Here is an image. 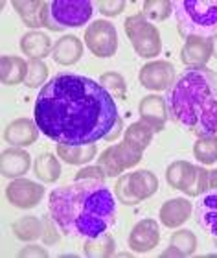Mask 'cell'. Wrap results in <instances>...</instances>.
<instances>
[{"instance_id": "6da1fadb", "label": "cell", "mask_w": 217, "mask_h": 258, "mask_svg": "<svg viewBox=\"0 0 217 258\" xmlns=\"http://www.w3.org/2000/svg\"><path fill=\"white\" fill-rule=\"evenodd\" d=\"M35 124L57 144H96L118 122V107L98 81L79 74H59L41 89Z\"/></svg>"}, {"instance_id": "7a4b0ae2", "label": "cell", "mask_w": 217, "mask_h": 258, "mask_svg": "<svg viewBox=\"0 0 217 258\" xmlns=\"http://www.w3.org/2000/svg\"><path fill=\"white\" fill-rule=\"evenodd\" d=\"M48 212L66 236L94 238L116 223L113 192L98 181H74L55 188L48 198Z\"/></svg>"}, {"instance_id": "3957f363", "label": "cell", "mask_w": 217, "mask_h": 258, "mask_svg": "<svg viewBox=\"0 0 217 258\" xmlns=\"http://www.w3.org/2000/svg\"><path fill=\"white\" fill-rule=\"evenodd\" d=\"M169 116L186 131L201 137L217 135V74L208 67L188 69L168 89Z\"/></svg>"}, {"instance_id": "277c9868", "label": "cell", "mask_w": 217, "mask_h": 258, "mask_svg": "<svg viewBox=\"0 0 217 258\" xmlns=\"http://www.w3.org/2000/svg\"><path fill=\"white\" fill-rule=\"evenodd\" d=\"M173 13L184 39H212L217 33V0H175Z\"/></svg>"}, {"instance_id": "5b68a950", "label": "cell", "mask_w": 217, "mask_h": 258, "mask_svg": "<svg viewBox=\"0 0 217 258\" xmlns=\"http://www.w3.org/2000/svg\"><path fill=\"white\" fill-rule=\"evenodd\" d=\"M92 2L88 0H55L46 6L44 28L50 32H63L65 28L85 26L92 17Z\"/></svg>"}, {"instance_id": "8992f818", "label": "cell", "mask_w": 217, "mask_h": 258, "mask_svg": "<svg viewBox=\"0 0 217 258\" xmlns=\"http://www.w3.org/2000/svg\"><path fill=\"white\" fill-rule=\"evenodd\" d=\"M125 35L129 37L131 44L135 52L140 57H157L162 50V41H160V33L158 28L149 22L142 13L131 15L125 19Z\"/></svg>"}, {"instance_id": "52a82bcc", "label": "cell", "mask_w": 217, "mask_h": 258, "mask_svg": "<svg viewBox=\"0 0 217 258\" xmlns=\"http://www.w3.org/2000/svg\"><path fill=\"white\" fill-rule=\"evenodd\" d=\"M85 44L96 57H111L118 50V33L108 21H96L85 30Z\"/></svg>"}, {"instance_id": "ba28073f", "label": "cell", "mask_w": 217, "mask_h": 258, "mask_svg": "<svg viewBox=\"0 0 217 258\" xmlns=\"http://www.w3.org/2000/svg\"><path fill=\"white\" fill-rule=\"evenodd\" d=\"M44 196L43 184L30 181V179H13L6 188V198L17 209H33L41 203Z\"/></svg>"}, {"instance_id": "9c48e42d", "label": "cell", "mask_w": 217, "mask_h": 258, "mask_svg": "<svg viewBox=\"0 0 217 258\" xmlns=\"http://www.w3.org/2000/svg\"><path fill=\"white\" fill-rule=\"evenodd\" d=\"M138 80L149 91H166L175 83V67L169 61H151L140 69Z\"/></svg>"}, {"instance_id": "30bf717a", "label": "cell", "mask_w": 217, "mask_h": 258, "mask_svg": "<svg viewBox=\"0 0 217 258\" xmlns=\"http://www.w3.org/2000/svg\"><path fill=\"white\" fill-rule=\"evenodd\" d=\"M138 113H140L142 122L149 125L155 133H158L164 129L166 120H168V102H166V98L158 96V94L144 96L138 105Z\"/></svg>"}, {"instance_id": "8fae6325", "label": "cell", "mask_w": 217, "mask_h": 258, "mask_svg": "<svg viewBox=\"0 0 217 258\" xmlns=\"http://www.w3.org/2000/svg\"><path fill=\"white\" fill-rule=\"evenodd\" d=\"M160 242V231H158V223L153 218L138 221L129 234V247L135 253H147L155 249Z\"/></svg>"}, {"instance_id": "7c38bea8", "label": "cell", "mask_w": 217, "mask_h": 258, "mask_svg": "<svg viewBox=\"0 0 217 258\" xmlns=\"http://www.w3.org/2000/svg\"><path fill=\"white\" fill-rule=\"evenodd\" d=\"M212 57V39L208 37H188L180 50V61L188 69H201Z\"/></svg>"}, {"instance_id": "4fadbf2b", "label": "cell", "mask_w": 217, "mask_h": 258, "mask_svg": "<svg viewBox=\"0 0 217 258\" xmlns=\"http://www.w3.org/2000/svg\"><path fill=\"white\" fill-rule=\"evenodd\" d=\"M32 166V157L22 148H10L0 155V173L8 179H19L28 173Z\"/></svg>"}, {"instance_id": "5bb4252c", "label": "cell", "mask_w": 217, "mask_h": 258, "mask_svg": "<svg viewBox=\"0 0 217 258\" xmlns=\"http://www.w3.org/2000/svg\"><path fill=\"white\" fill-rule=\"evenodd\" d=\"M195 221L202 231L217 238V190H208L195 205Z\"/></svg>"}, {"instance_id": "9a60e30c", "label": "cell", "mask_w": 217, "mask_h": 258, "mask_svg": "<svg viewBox=\"0 0 217 258\" xmlns=\"http://www.w3.org/2000/svg\"><path fill=\"white\" fill-rule=\"evenodd\" d=\"M191 212H193V207H191V203L188 199L173 198V199H168V201L160 207L158 218H160V223H162L164 227L177 229V227H180L182 223L188 221Z\"/></svg>"}, {"instance_id": "2e32d148", "label": "cell", "mask_w": 217, "mask_h": 258, "mask_svg": "<svg viewBox=\"0 0 217 258\" xmlns=\"http://www.w3.org/2000/svg\"><path fill=\"white\" fill-rule=\"evenodd\" d=\"M39 137V125L30 118H17L6 125L4 140L17 148L32 146Z\"/></svg>"}, {"instance_id": "e0dca14e", "label": "cell", "mask_w": 217, "mask_h": 258, "mask_svg": "<svg viewBox=\"0 0 217 258\" xmlns=\"http://www.w3.org/2000/svg\"><path fill=\"white\" fill-rule=\"evenodd\" d=\"M197 177V166L188 161H175L166 170V181L171 188L188 194Z\"/></svg>"}, {"instance_id": "ac0fdd59", "label": "cell", "mask_w": 217, "mask_h": 258, "mask_svg": "<svg viewBox=\"0 0 217 258\" xmlns=\"http://www.w3.org/2000/svg\"><path fill=\"white\" fill-rule=\"evenodd\" d=\"M83 55V43L76 35H65L59 41H55L54 48H52V57L57 64L63 67H70L76 64Z\"/></svg>"}, {"instance_id": "d6986e66", "label": "cell", "mask_w": 217, "mask_h": 258, "mask_svg": "<svg viewBox=\"0 0 217 258\" xmlns=\"http://www.w3.org/2000/svg\"><path fill=\"white\" fill-rule=\"evenodd\" d=\"M52 41L43 32H28L21 39V50L30 59H44L52 54Z\"/></svg>"}, {"instance_id": "ffe728a7", "label": "cell", "mask_w": 217, "mask_h": 258, "mask_svg": "<svg viewBox=\"0 0 217 258\" xmlns=\"http://www.w3.org/2000/svg\"><path fill=\"white\" fill-rule=\"evenodd\" d=\"M46 6L48 2H39V0H15L13 8L22 19V22L30 28H43L44 26V17H46Z\"/></svg>"}, {"instance_id": "44dd1931", "label": "cell", "mask_w": 217, "mask_h": 258, "mask_svg": "<svg viewBox=\"0 0 217 258\" xmlns=\"http://www.w3.org/2000/svg\"><path fill=\"white\" fill-rule=\"evenodd\" d=\"M28 63L17 55H2L0 59V80L4 85H19L26 80Z\"/></svg>"}, {"instance_id": "7402d4cb", "label": "cell", "mask_w": 217, "mask_h": 258, "mask_svg": "<svg viewBox=\"0 0 217 258\" xmlns=\"http://www.w3.org/2000/svg\"><path fill=\"white\" fill-rule=\"evenodd\" d=\"M96 153H98L96 144H57V157L63 159L66 164H76V166L87 164L96 157Z\"/></svg>"}, {"instance_id": "603a6c76", "label": "cell", "mask_w": 217, "mask_h": 258, "mask_svg": "<svg viewBox=\"0 0 217 258\" xmlns=\"http://www.w3.org/2000/svg\"><path fill=\"white\" fill-rule=\"evenodd\" d=\"M11 231L21 242H35L43 238V220H39L37 216H24L13 221Z\"/></svg>"}, {"instance_id": "cb8c5ba5", "label": "cell", "mask_w": 217, "mask_h": 258, "mask_svg": "<svg viewBox=\"0 0 217 258\" xmlns=\"http://www.w3.org/2000/svg\"><path fill=\"white\" fill-rule=\"evenodd\" d=\"M33 170L43 183H55L61 177L59 159H55L54 153H41L33 162Z\"/></svg>"}, {"instance_id": "d4e9b609", "label": "cell", "mask_w": 217, "mask_h": 258, "mask_svg": "<svg viewBox=\"0 0 217 258\" xmlns=\"http://www.w3.org/2000/svg\"><path fill=\"white\" fill-rule=\"evenodd\" d=\"M83 251L88 258H108L113 256L114 251H116V242L108 232H103L99 236L85 238Z\"/></svg>"}, {"instance_id": "484cf974", "label": "cell", "mask_w": 217, "mask_h": 258, "mask_svg": "<svg viewBox=\"0 0 217 258\" xmlns=\"http://www.w3.org/2000/svg\"><path fill=\"white\" fill-rule=\"evenodd\" d=\"M131 184L135 188V194L144 201V199L151 198L153 194L158 190V179L155 173L149 170H140V172L131 173Z\"/></svg>"}, {"instance_id": "4316f807", "label": "cell", "mask_w": 217, "mask_h": 258, "mask_svg": "<svg viewBox=\"0 0 217 258\" xmlns=\"http://www.w3.org/2000/svg\"><path fill=\"white\" fill-rule=\"evenodd\" d=\"M153 135H155V131L140 120V122H135V124H131L129 127L125 129V142H129L140 151H144L147 146L151 144Z\"/></svg>"}, {"instance_id": "83f0119b", "label": "cell", "mask_w": 217, "mask_h": 258, "mask_svg": "<svg viewBox=\"0 0 217 258\" xmlns=\"http://www.w3.org/2000/svg\"><path fill=\"white\" fill-rule=\"evenodd\" d=\"M114 151V155H116V159H118L120 166H122V170H129V168H135L138 162L142 161V153L144 151H140L138 148H135L133 144H129V142H120V144H114L111 146Z\"/></svg>"}, {"instance_id": "f1b7e54d", "label": "cell", "mask_w": 217, "mask_h": 258, "mask_svg": "<svg viewBox=\"0 0 217 258\" xmlns=\"http://www.w3.org/2000/svg\"><path fill=\"white\" fill-rule=\"evenodd\" d=\"M193 155L201 164H213L217 161V135L197 139L193 146Z\"/></svg>"}, {"instance_id": "f546056e", "label": "cell", "mask_w": 217, "mask_h": 258, "mask_svg": "<svg viewBox=\"0 0 217 258\" xmlns=\"http://www.w3.org/2000/svg\"><path fill=\"white\" fill-rule=\"evenodd\" d=\"M171 13H173V2L169 0H147L142 10V15L149 22H162L169 19Z\"/></svg>"}, {"instance_id": "4dcf8cb0", "label": "cell", "mask_w": 217, "mask_h": 258, "mask_svg": "<svg viewBox=\"0 0 217 258\" xmlns=\"http://www.w3.org/2000/svg\"><path fill=\"white\" fill-rule=\"evenodd\" d=\"M114 196L122 205H127V207H135L142 201L138 196L135 194V188L131 184V173H125V175H120L116 184H114Z\"/></svg>"}, {"instance_id": "1f68e13d", "label": "cell", "mask_w": 217, "mask_h": 258, "mask_svg": "<svg viewBox=\"0 0 217 258\" xmlns=\"http://www.w3.org/2000/svg\"><path fill=\"white\" fill-rule=\"evenodd\" d=\"M48 80V64L43 59H30L28 61V72H26V87L30 89H37L41 85H46Z\"/></svg>"}, {"instance_id": "d6a6232c", "label": "cell", "mask_w": 217, "mask_h": 258, "mask_svg": "<svg viewBox=\"0 0 217 258\" xmlns=\"http://www.w3.org/2000/svg\"><path fill=\"white\" fill-rule=\"evenodd\" d=\"M99 85H103V89H107L111 92V96L116 98V100H125L127 98V83L118 72H105L99 78Z\"/></svg>"}, {"instance_id": "836d02e7", "label": "cell", "mask_w": 217, "mask_h": 258, "mask_svg": "<svg viewBox=\"0 0 217 258\" xmlns=\"http://www.w3.org/2000/svg\"><path fill=\"white\" fill-rule=\"evenodd\" d=\"M169 243L177 247L182 253V256H191L197 249V238L191 231H186V229H179L175 231L169 238Z\"/></svg>"}, {"instance_id": "e575fe53", "label": "cell", "mask_w": 217, "mask_h": 258, "mask_svg": "<svg viewBox=\"0 0 217 258\" xmlns=\"http://www.w3.org/2000/svg\"><path fill=\"white\" fill-rule=\"evenodd\" d=\"M98 164L101 168H103V172H105V175L107 177H120V173L124 172L122 170V166H120V162H118V159H116V155H114V151H113V148L108 146L107 150L99 155V159H98Z\"/></svg>"}, {"instance_id": "d590c367", "label": "cell", "mask_w": 217, "mask_h": 258, "mask_svg": "<svg viewBox=\"0 0 217 258\" xmlns=\"http://www.w3.org/2000/svg\"><path fill=\"white\" fill-rule=\"evenodd\" d=\"M210 190L208 184V170H204L202 166H197V177L193 181V186L190 188V192L186 194L188 198H199L202 194H206Z\"/></svg>"}, {"instance_id": "8d00e7d4", "label": "cell", "mask_w": 217, "mask_h": 258, "mask_svg": "<svg viewBox=\"0 0 217 258\" xmlns=\"http://www.w3.org/2000/svg\"><path fill=\"white\" fill-rule=\"evenodd\" d=\"M98 181V183H105V175L103 168L99 166H87V168H81L79 172H76V181Z\"/></svg>"}, {"instance_id": "74e56055", "label": "cell", "mask_w": 217, "mask_h": 258, "mask_svg": "<svg viewBox=\"0 0 217 258\" xmlns=\"http://www.w3.org/2000/svg\"><path fill=\"white\" fill-rule=\"evenodd\" d=\"M55 225H57V223L54 221L52 216L43 218V242L46 243V245H52V243L59 242V232H57Z\"/></svg>"}, {"instance_id": "f35d334b", "label": "cell", "mask_w": 217, "mask_h": 258, "mask_svg": "<svg viewBox=\"0 0 217 258\" xmlns=\"http://www.w3.org/2000/svg\"><path fill=\"white\" fill-rule=\"evenodd\" d=\"M98 8L101 15L116 17L125 10V2L124 0H101V2H98Z\"/></svg>"}, {"instance_id": "ab89813d", "label": "cell", "mask_w": 217, "mask_h": 258, "mask_svg": "<svg viewBox=\"0 0 217 258\" xmlns=\"http://www.w3.org/2000/svg\"><path fill=\"white\" fill-rule=\"evenodd\" d=\"M19 256L21 258H46L48 256V251L44 247H41V245H26L24 249H21V253H19Z\"/></svg>"}, {"instance_id": "60d3db41", "label": "cell", "mask_w": 217, "mask_h": 258, "mask_svg": "<svg viewBox=\"0 0 217 258\" xmlns=\"http://www.w3.org/2000/svg\"><path fill=\"white\" fill-rule=\"evenodd\" d=\"M120 133H122V118H118V122L114 124L113 129H111V133H108L107 137H105V140H107V142H113L114 139H118Z\"/></svg>"}, {"instance_id": "b9f144b4", "label": "cell", "mask_w": 217, "mask_h": 258, "mask_svg": "<svg viewBox=\"0 0 217 258\" xmlns=\"http://www.w3.org/2000/svg\"><path fill=\"white\" fill-rule=\"evenodd\" d=\"M208 184H210V190H217V168L208 172Z\"/></svg>"}, {"instance_id": "7bdbcfd3", "label": "cell", "mask_w": 217, "mask_h": 258, "mask_svg": "<svg viewBox=\"0 0 217 258\" xmlns=\"http://www.w3.org/2000/svg\"><path fill=\"white\" fill-rule=\"evenodd\" d=\"M166 256H182V253H180L177 247H173V245H171V247L166 249V251L162 253V258H166Z\"/></svg>"}, {"instance_id": "ee69618b", "label": "cell", "mask_w": 217, "mask_h": 258, "mask_svg": "<svg viewBox=\"0 0 217 258\" xmlns=\"http://www.w3.org/2000/svg\"><path fill=\"white\" fill-rule=\"evenodd\" d=\"M212 57L217 59V33L212 37Z\"/></svg>"}, {"instance_id": "f6af8a7d", "label": "cell", "mask_w": 217, "mask_h": 258, "mask_svg": "<svg viewBox=\"0 0 217 258\" xmlns=\"http://www.w3.org/2000/svg\"><path fill=\"white\" fill-rule=\"evenodd\" d=\"M213 245L217 247V238H213Z\"/></svg>"}]
</instances>
